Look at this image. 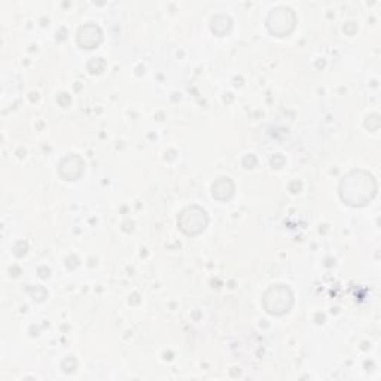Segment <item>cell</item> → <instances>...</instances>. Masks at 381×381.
<instances>
[{
    "label": "cell",
    "instance_id": "obj_1",
    "mask_svg": "<svg viewBox=\"0 0 381 381\" xmlns=\"http://www.w3.org/2000/svg\"><path fill=\"white\" fill-rule=\"evenodd\" d=\"M375 194V183L371 174L362 171L350 173L341 182V197L351 206H363Z\"/></svg>",
    "mask_w": 381,
    "mask_h": 381
},
{
    "label": "cell",
    "instance_id": "obj_2",
    "mask_svg": "<svg viewBox=\"0 0 381 381\" xmlns=\"http://www.w3.org/2000/svg\"><path fill=\"white\" fill-rule=\"evenodd\" d=\"M178 224L185 234L195 236L206 228V224H207L206 212L198 207H189L185 212H182Z\"/></svg>",
    "mask_w": 381,
    "mask_h": 381
},
{
    "label": "cell",
    "instance_id": "obj_3",
    "mask_svg": "<svg viewBox=\"0 0 381 381\" xmlns=\"http://www.w3.org/2000/svg\"><path fill=\"white\" fill-rule=\"evenodd\" d=\"M268 292L276 296V303L265 306L268 313H271V315H283V313L289 311L292 306V294L288 288H284L283 284H279L277 288H271Z\"/></svg>",
    "mask_w": 381,
    "mask_h": 381
}]
</instances>
